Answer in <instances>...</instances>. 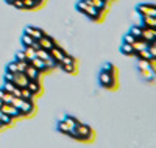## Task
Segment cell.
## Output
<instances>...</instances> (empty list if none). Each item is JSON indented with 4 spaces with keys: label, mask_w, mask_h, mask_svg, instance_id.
I'll use <instances>...</instances> for the list:
<instances>
[{
    "label": "cell",
    "mask_w": 156,
    "mask_h": 148,
    "mask_svg": "<svg viewBox=\"0 0 156 148\" xmlns=\"http://www.w3.org/2000/svg\"><path fill=\"white\" fill-rule=\"evenodd\" d=\"M76 11L83 12L87 19L94 20V22H103V20H105V14H103V12H100L95 6L87 5L84 0H80V2L76 3Z\"/></svg>",
    "instance_id": "obj_1"
},
{
    "label": "cell",
    "mask_w": 156,
    "mask_h": 148,
    "mask_svg": "<svg viewBox=\"0 0 156 148\" xmlns=\"http://www.w3.org/2000/svg\"><path fill=\"white\" fill-rule=\"evenodd\" d=\"M98 83L103 89H108V90H115L117 86H119V78L117 75H111L105 70H101L98 73Z\"/></svg>",
    "instance_id": "obj_2"
},
{
    "label": "cell",
    "mask_w": 156,
    "mask_h": 148,
    "mask_svg": "<svg viewBox=\"0 0 156 148\" xmlns=\"http://www.w3.org/2000/svg\"><path fill=\"white\" fill-rule=\"evenodd\" d=\"M75 129H76V132H78V140H80V142H92L94 137H95L94 129L90 128L89 125H84V123H81V122L75 126Z\"/></svg>",
    "instance_id": "obj_3"
},
{
    "label": "cell",
    "mask_w": 156,
    "mask_h": 148,
    "mask_svg": "<svg viewBox=\"0 0 156 148\" xmlns=\"http://www.w3.org/2000/svg\"><path fill=\"white\" fill-rule=\"evenodd\" d=\"M0 111H2L3 114H8V115H11L14 120H19V118H25L23 117V114H22V111L20 109H17L16 106H12L11 103H3L2 106H0Z\"/></svg>",
    "instance_id": "obj_4"
},
{
    "label": "cell",
    "mask_w": 156,
    "mask_h": 148,
    "mask_svg": "<svg viewBox=\"0 0 156 148\" xmlns=\"http://www.w3.org/2000/svg\"><path fill=\"white\" fill-rule=\"evenodd\" d=\"M27 89L34 95V98L41 97L42 92H44V87H42V81H33V79H28V84H27Z\"/></svg>",
    "instance_id": "obj_5"
},
{
    "label": "cell",
    "mask_w": 156,
    "mask_h": 148,
    "mask_svg": "<svg viewBox=\"0 0 156 148\" xmlns=\"http://www.w3.org/2000/svg\"><path fill=\"white\" fill-rule=\"evenodd\" d=\"M20 111L23 114V117H33L37 111V107H36V103L34 101H28V100H25L22 107H20Z\"/></svg>",
    "instance_id": "obj_6"
},
{
    "label": "cell",
    "mask_w": 156,
    "mask_h": 148,
    "mask_svg": "<svg viewBox=\"0 0 156 148\" xmlns=\"http://www.w3.org/2000/svg\"><path fill=\"white\" fill-rule=\"evenodd\" d=\"M23 72H25V75L28 76V79H33V81H42V73L39 72L34 65H31L30 62H28L27 69H25Z\"/></svg>",
    "instance_id": "obj_7"
},
{
    "label": "cell",
    "mask_w": 156,
    "mask_h": 148,
    "mask_svg": "<svg viewBox=\"0 0 156 148\" xmlns=\"http://www.w3.org/2000/svg\"><path fill=\"white\" fill-rule=\"evenodd\" d=\"M30 64L31 65H34L36 67V69L39 70V72H41L42 75H48L51 70L48 69V65H47V62L44 61V59H39V58H34V59H31L30 61Z\"/></svg>",
    "instance_id": "obj_8"
},
{
    "label": "cell",
    "mask_w": 156,
    "mask_h": 148,
    "mask_svg": "<svg viewBox=\"0 0 156 148\" xmlns=\"http://www.w3.org/2000/svg\"><path fill=\"white\" fill-rule=\"evenodd\" d=\"M37 42H39V45H41V48H44V50H50V48H53L55 45H58V42L55 41V39L47 36V34H44Z\"/></svg>",
    "instance_id": "obj_9"
},
{
    "label": "cell",
    "mask_w": 156,
    "mask_h": 148,
    "mask_svg": "<svg viewBox=\"0 0 156 148\" xmlns=\"http://www.w3.org/2000/svg\"><path fill=\"white\" fill-rule=\"evenodd\" d=\"M12 83H14L17 87H27V84H28V76L25 75V72H16Z\"/></svg>",
    "instance_id": "obj_10"
},
{
    "label": "cell",
    "mask_w": 156,
    "mask_h": 148,
    "mask_svg": "<svg viewBox=\"0 0 156 148\" xmlns=\"http://www.w3.org/2000/svg\"><path fill=\"white\" fill-rule=\"evenodd\" d=\"M23 33L28 34V36H31L33 39H36V41H39V39L45 34V31H44L42 28H36V26H27Z\"/></svg>",
    "instance_id": "obj_11"
},
{
    "label": "cell",
    "mask_w": 156,
    "mask_h": 148,
    "mask_svg": "<svg viewBox=\"0 0 156 148\" xmlns=\"http://www.w3.org/2000/svg\"><path fill=\"white\" fill-rule=\"evenodd\" d=\"M48 53H50V58H53V59L58 61V62H61V59L64 58V55H66V51H64L59 45H55L53 48H50Z\"/></svg>",
    "instance_id": "obj_12"
},
{
    "label": "cell",
    "mask_w": 156,
    "mask_h": 148,
    "mask_svg": "<svg viewBox=\"0 0 156 148\" xmlns=\"http://www.w3.org/2000/svg\"><path fill=\"white\" fill-rule=\"evenodd\" d=\"M59 69L64 70L69 75H76L78 73V65H73V64H61L59 62Z\"/></svg>",
    "instance_id": "obj_13"
},
{
    "label": "cell",
    "mask_w": 156,
    "mask_h": 148,
    "mask_svg": "<svg viewBox=\"0 0 156 148\" xmlns=\"http://www.w3.org/2000/svg\"><path fill=\"white\" fill-rule=\"evenodd\" d=\"M134 56H136L137 59H147V61H153V56H151V53L148 51V48H144V50L134 51Z\"/></svg>",
    "instance_id": "obj_14"
},
{
    "label": "cell",
    "mask_w": 156,
    "mask_h": 148,
    "mask_svg": "<svg viewBox=\"0 0 156 148\" xmlns=\"http://www.w3.org/2000/svg\"><path fill=\"white\" fill-rule=\"evenodd\" d=\"M0 122H2V125L5 126V128H8V126H12V125H14V122H16V120L14 118H12L11 115H8V114H0Z\"/></svg>",
    "instance_id": "obj_15"
},
{
    "label": "cell",
    "mask_w": 156,
    "mask_h": 148,
    "mask_svg": "<svg viewBox=\"0 0 156 148\" xmlns=\"http://www.w3.org/2000/svg\"><path fill=\"white\" fill-rule=\"evenodd\" d=\"M120 51L126 56H134V48H133V44H126V42H122L120 45Z\"/></svg>",
    "instance_id": "obj_16"
},
{
    "label": "cell",
    "mask_w": 156,
    "mask_h": 148,
    "mask_svg": "<svg viewBox=\"0 0 156 148\" xmlns=\"http://www.w3.org/2000/svg\"><path fill=\"white\" fill-rule=\"evenodd\" d=\"M56 129L61 132V134H66V136H69V131H70V128H69V125L64 122V120H59L58 122V125H56Z\"/></svg>",
    "instance_id": "obj_17"
},
{
    "label": "cell",
    "mask_w": 156,
    "mask_h": 148,
    "mask_svg": "<svg viewBox=\"0 0 156 148\" xmlns=\"http://www.w3.org/2000/svg\"><path fill=\"white\" fill-rule=\"evenodd\" d=\"M20 97L23 100H28V101H34V95L27 89V87H20Z\"/></svg>",
    "instance_id": "obj_18"
},
{
    "label": "cell",
    "mask_w": 156,
    "mask_h": 148,
    "mask_svg": "<svg viewBox=\"0 0 156 148\" xmlns=\"http://www.w3.org/2000/svg\"><path fill=\"white\" fill-rule=\"evenodd\" d=\"M12 93H9V92H6L5 89H0V100H2L3 103H11L12 101Z\"/></svg>",
    "instance_id": "obj_19"
},
{
    "label": "cell",
    "mask_w": 156,
    "mask_h": 148,
    "mask_svg": "<svg viewBox=\"0 0 156 148\" xmlns=\"http://www.w3.org/2000/svg\"><path fill=\"white\" fill-rule=\"evenodd\" d=\"M23 2V9H31V11H34V9H39L41 6H39L34 0H22Z\"/></svg>",
    "instance_id": "obj_20"
},
{
    "label": "cell",
    "mask_w": 156,
    "mask_h": 148,
    "mask_svg": "<svg viewBox=\"0 0 156 148\" xmlns=\"http://www.w3.org/2000/svg\"><path fill=\"white\" fill-rule=\"evenodd\" d=\"M23 53H25V58H27V61H31L36 58V50L33 47H23Z\"/></svg>",
    "instance_id": "obj_21"
},
{
    "label": "cell",
    "mask_w": 156,
    "mask_h": 148,
    "mask_svg": "<svg viewBox=\"0 0 156 148\" xmlns=\"http://www.w3.org/2000/svg\"><path fill=\"white\" fill-rule=\"evenodd\" d=\"M36 58L47 61V59H50V53H48V50H44V48H37V50H36Z\"/></svg>",
    "instance_id": "obj_22"
},
{
    "label": "cell",
    "mask_w": 156,
    "mask_h": 148,
    "mask_svg": "<svg viewBox=\"0 0 156 148\" xmlns=\"http://www.w3.org/2000/svg\"><path fill=\"white\" fill-rule=\"evenodd\" d=\"M62 120H64V122H66V123L69 125V128H75L78 123H80V120L75 118V117H72V115H66Z\"/></svg>",
    "instance_id": "obj_23"
},
{
    "label": "cell",
    "mask_w": 156,
    "mask_h": 148,
    "mask_svg": "<svg viewBox=\"0 0 156 148\" xmlns=\"http://www.w3.org/2000/svg\"><path fill=\"white\" fill-rule=\"evenodd\" d=\"M148 9H150V3H140L136 8V11L139 12L140 16H147L148 14Z\"/></svg>",
    "instance_id": "obj_24"
},
{
    "label": "cell",
    "mask_w": 156,
    "mask_h": 148,
    "mask_svg": "<svg viewBox=\"0 0 156 148\" xmlns=\"http://www.w3.org/2000/svg\"><path fill=\"white\" fill-rule=\"evenodd\" d=\"M34 41H36V39H33L31 36H28V34H25V33L22 34V45H23V47H31Z\"/></svg>",
    "instance_id": "obj_25"
},
{
    "label": "cell",
    "mask_w": 156,
    "mask_h": 148,
    "mask_svg": "<svg viewBox=\"0 0 156 148\" xmlns=\"http://www.w3.org/2000/svg\"><path fill=\"white\" fill-rule=\"evenodd\" d=\"M61 64H73V65H78V61H76L73 56H70L69 53H66V55H64V58L61 59Z\"/></svg>",
    "instance_id": "obj_26"
},
{
    "label": "cell",
    "mask_w": 156,
    "mask_h": 148,
    "mask_svg": "<svg viewBox=\"0 0 156 148\" xmlns=\"http://www.w3.org/2000/svg\"><path fill=\"white\" fill-rule=\"evenodd\" d=\"M101 70H105V72H108V73H111V75H117V69H115V65H114L112 62H106L105 65H103Z\"/></svg>",
    "instance_id": "obj_27"
},
{
    "label": "cell",
    "mask_w": 156,
    "mask_h": 148,
    "mask_svg": "<svg viewBox=\"0 0 156 148\" xmlns=\"http://www.w3.org/2000/svg\"><path fill=\"white\" fill-rule=\"evenodd\" d=\"M129 33H131L136 39L137 37H140V34H142V25H136V26H131V30H129Z\"/></svg>",
    "instance_id": "obj_28"
},
{
    "label": "cell",
    "mask_w": 156,
    "mask_h": 148,
    "mask_svg": "<svg viewBox=\"0 0 156 148\" xmlns=\"http://www.w3.org/2000/svg\"><path fill=\"white\" fill-rule=\"evenodd\" d=\"M3 89L6 90V92H9V93H12V90L16 89V84L12 83V81H5V86H3Z\"/></svg>",
    "instance_id": "obj_29"
},
{
    "label": "cell",
    "mask_w": 156,
    "mask_h": 148,
    "mask_svg": "<svg viewBox=\"0 0 156 148\" xmlns=\"http://www.w3.org/2000/svg\"><path fill=\"white\" fill-rule=\"evenodd\" d=\"M6 70L11 72V73H16V72H17V62H16V61L9 62V64L6 65Z\"/></svg>",
    "instance_id": "obj_30"
},
{
    "label": "cell",
    "mask_w": 156,
    "mask_h": 148,
    "mask_svg": "<svg viewBox=\"0 0 156 148\" xmlns=\"http://www.w3.org/2000/svg\"><path fill=\"white\" fill-rule=\"evenodd\" d=\"M134 41H136V37H134L131 33H128V34L123 36V42H126V44H133Z\"/></svg>",
    "instance_id": "obj_31"
},
{
    "label": "cell",
    "mask_w": 156,
    "mask_h": 148,
    "mask_svg": "<svg viewBox=\"0 0 156 148\" xmlns=\"http://www.w3.org/2000/svg\"><path fill=\"white\" fill-rule=\"evenodd\" d=\"M11 5L14 8H17V9H23V2H22V0H14Z\"/></svg>",
    "instance_id": "obj_32"
},
{
    "label": "cell",
    "mask_w": 156,
    "mask_h": 148,
    "mask_svg": "<svg viewBox=\"0 0 156 148\" xmlns=\"http://www.w3.org/2000/svg\"><path fill=\"white\" fill-rule=\"evenodd\" d=\"M16 61H27V58H25V53H23V50H22V51H19V53H16Z\"/></svg>",
    "instance_id": "obj_33"
},
{
    "label": "cell",
    "mask_w": 156,
    "mask_h": 148,
    "mask_svg": "<svg viewBox=\"0 0 156 148\" xmlns=\"http://www.w3.org/2000/svg\"><path fill=\"white\" fill-rule=\"evenodd\" d=\"M147 48H148V51L151 53L153 59H156V47H154V45H147Z\"/></svg>",
    "instance_id": "obj_34"
},
{
    "label": "cell",
    "mask_w": 156,
    "mask_h": 148,
    "mask_svg": "<svg viewBox=\"0 0 156 148\" xmlns=\"http://www.w3.org/2000/svg\"><path fill=\"white\" fill-rule=\"evenodd\" d=\"M12 79H14V73H11V72L6 70V73H5V81H12Z\"/></svg>",
    "instance_id": "obj_35"
},
{
    "label": "cell",
    "mask_w": 156,
    "mask_h": 148,
    "mask_svg": "<svg viewBox=\"0 0 156 148\" xmlns=\"http://www.w3.org/2000/svg\"><path fill=\"white\" fill-rule=\"evenodd\" d=\"M84 2H86L87 5H90V6H97V5L100 3V0H84Z\"/></svg>",
    "instance_id": "obj_36"
},
{
    "label": "cell",
    "mask_w": 156,
    "mask_h": 148,
    "mask_svg": "<svg viewBox=\"0 0 156 148\" xmlns=\"http://www.w3.org/2000/svg\"><path fill=\"white\" fill-rule=\"evenodd\" d=\"M12 97H20V87L16 86V89L12 90Z\"/></svg>",
    "instance_id": "obj_37"
},
{
    "label": "cell",
    "mask_w": 156,
    "mask_h": 148,
    "mask_svg": "<svg viewBox=\"0 0 156 148\" xmlns=\"http://www.w3.org/2000/svg\"><path fill=\"white\" fill-rule=\"evenodd\" d=\"M34 2H36V3L39 5V6H41V8H42V6L45 5V2H47V0H34Z\"/></svg>",
    "instance_id": "obj_38"
},
{
    "label": "cell",
    "mask_w": 156,
    "mask_h": 148,
    "mask_svg": "<svg viewBox=\"0 0 156 148\" xmlns=\"http://www.w3.org/2000/svg\"><path fill=\"white\" fill-rule=\"evenodd\" d=\"M5 2H6V3H8V5H11V3H12V2H14V0H5Z\"/></svg>",
    "instance_id": "obj_39"
},
{
    "label": "cell",
    "mask_w": 156,
    "mask_h": 148,
    "mask_svg": "<svg viewBox=\"0 0 156 148\" xmlns=\"http://www.w3.org/2000/svg\"><path fill=\"white\" fill-rule=\"evenodd\" d=\"M2 129H5V126L2 125V122H0V131H2Z\"/></svg>",
    "instance_id": "obj_40"
},
{
    "label": "cell",
    "mask_w": 156,
    "mask_h": 148,
    "mask_svg": "<svg viewBox=\"0 0 156 148\" xmlns=\"http://www.w3.org/2000/svg\"><path fill=\"white\" fill-rule=\"evenodd\" d=\"M2 104H3V101H2V100H0V106H2Z\"/></svg>",
    "instance_id": "obj_41"
},
{
    "label": "cell",
    "mask_w": 156,
    "mask_h": 148,
    "mask_svg": "<svg viewBox=\"0 0 156 148\" xmlns=\"http://www.w3.org/2000/svg\"><path fill=\"white\" fill-rule=\"evenodd\" d=\"M108 2H115V0H108Z\"/></svg>",
    "instance_id": "obj_42"
}]
</instances>
